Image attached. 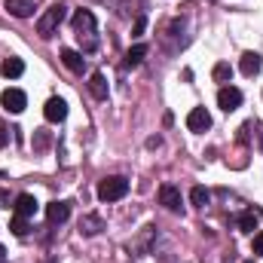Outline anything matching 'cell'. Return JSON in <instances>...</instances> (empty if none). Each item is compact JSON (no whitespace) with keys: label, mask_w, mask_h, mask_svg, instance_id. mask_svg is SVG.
Returning <instances> with one entry per match:
<instances>
[{"label":"cell","mask_w":263,"mask_h":263,"mask_svg":"<svg viewBox=\"0 0 263 263\" xmlns=\"http://www.w3.org/2000/svg\"><path fill=\"white\" fill-rule=\"evenodd\" d=\"M239 230H242V233H254V230H257V217H254L251 211L239 214Z\"/></svg>","instance_id":"ac0fdd59"},{"label":"cell","mask_w":263,"mask_h":263,"mask_svg":"<svg viewBox=\"0 0 263 263\" xmlns=\"http://www.w3.org/2000/svg\"><path fill=\"white\" fill-rule=\"evenodd\" d=\"M159 202L168 208V211H181V190L175 184H162L159 187Z\"/></svg>","instance_id":"52a82bcc"},{"label":"cell","mask_w":263,"mask_h":263,"mask_svg":"<svg viewBox=\"0 0 263 263\" xmlns=\"http://www.w3.org/2000/svg\"><path fill=\"white\" fill-rule=\"evenodd\" d=\"M3 9L15 18H28L34 15V0H3Z\"/></svg>","instance_id":"30bf717a"},{"label":"cell","mask_w":263,"mask_h":263,"mask_svg":"<svg viewBox=\"0 0 263 263\" xmlns=\"http://www.w3.org/2000/svg\"><path fill=\"white\" fill-rule=\"evenodd\" d=\"M0 257H3V248H0Z\"/></svg>","instance_id":"4316f807"},{"label":"cell","mask_w":263,"mask_h":263,"mask_svg":"<svg viewBox=\"0 0 263 263\" xmlns=\"http://www.w3.org/2000/svg\"><path fill=\"white\" fill-rule=\"evenodd\" d=\"M144 28H147V18H144V15H138V18H135V28H132V31H135V37H141V34H144Z\"/></svg>","instance_id":"603a6c76"},{"label":"cell","mask_w":263,"mask_h":263,"mask_svg":"<svg viewBox=\"0 0 263 263\" xmlns=\"http://www.w3.org/2000/svg\"><path fill=\"white\" fill-rule=\"evenodd\" d=\"M248 263H254V260H248Z\"/></svg>","instance_id":"83f0119b"},{"label":"cell","mask_w":263,"mask_h":263,"mask_svg":"<svg viewBox=\"0 0 263 263\" xmlns=\"http://www.w3.org/2000/svg\"><path fill=\"white\" fill-rule=\"evenodd\" d=\"M43 117H46V123H62L67 117V104L62 98H49L46 107H43Z\"/></svg>","instance_id":"ba28073f"},{"label":"cell","mask_w":263,"mask_h":263,"mask_svg":"<svg viewBox=\"0 0 263 263\" xmlns=\"http://www.w3.org/2000/svg\"><path fill=\"white\" fill-rule=\"evenodd\" d=\"M70 25H73V31H77V37L83 40L86 37V52H92L95 46H98V40H95V15L89 12V9H80L73 18H70Z\"/></svg>","instance_id":"6da1fadb"},{"label":"cell","mask_w":263,"mask_h":263,"mask_svg":"<svg viewBox=\"0 0 263 263\" xmlns=\"http://www.w3.org/2000/svg\"><path fill=\"white\" fill-rule=\"evenodd\" d=\"M208 199H211V193H208L205 187H193V190H190V202L199 205V208H205V205H208Z\"/></svg>","instance_id":"d6986e66"},{"label":"cell","mask_w":263,"mask_h":263,"mask_svg":"<svg viewBox=\"0 0 263 263\" xmlns=\"http://www.w3.org/2000/svg\"><path fill=\"white\" fill-rule=\"evenodd\" d=\"M126 193H129V181L120 178V175L104 178L101 187H98V199H101V202H117V199H123Z\"/></svg>","instance_id":"3957f363"},{"label":"cell","mask_w":263,"mask_h":263,"mask_svg":"<svg viewBox=\"0 0 263 263\" xmlns=\"http://www.w3.org/2000/svg\"><path fill=\"white\" fill-rule=\"evenodd\" d=\"M0 73H3L6 80H15V77H22V73H25V62H22V59H15V55H9V59H3Z\"/></svg>","instance_id":"4fadbf2b"},{"label":"cell","mask_w":263,"mask_h":263,"mask_svg":"<svg viewBox=\"0 0 263 263\" xmlns=\"http://www.w3.org/2000/svg\"><path fill=\"white\" fill-rule=\"evenodd\" d=\"M239 70H242L245 77H254V73L260 70V55H257V52H245L242 62H239Z\"/></svg>","instance_id":"9a60e30c"},{"label":"cell","mask_w":263,"mask_h":263,"mask_svg":"<svg viewBox=\"0 0 263 263\" xmlns=\"http://www.w3.org/2000/svg\"><path fill=\"white\" fill-rule=\"evenodd\" d=\"M187 129L190 132H208L211 129V117H208L205 107H193V110L187 114Z\"/></svg>","instance_id":"8992f818"},{"label":"cell","mask_w":263,"mask_h":263,"mask_svg":"<svg viewBox=\"0 0 263 263\" xmlns=\"http://www.w3.org/2000/svg\"><path fill=\"white\" fill-rule=\"evenodd\" d=\"M62 62H65V67L73 70V73H83V67H86V59H83L77 49H62Z\"/></svg>","instance_id":"5bb4252c"},{"label":"cell","mask_w":263,"mask_h":263,"mask_svg":"<svg viewBox=\"0 0 263 263\" xmlns=\"http://www.w3.org/2000/svg\"><path fill=\"white\" fill-rule=\"evenodd\" d=\"M144 55H147V46H144V43H138V46H132L129 52H126V65H141V59H144Z\"/></svg>","instance_id":"e0dca14e"},{"label":"cell","mask_w":263,"mask_h":263,"mask_svg":"<svg viewBox=\"0 0 263 263\" xmlns=\"http://www.w3.org/2000/svg\"><path fill=\"white\" fill-rule=\"evenodd\" d=\"M12 211H15L18 217H34V214H37V199L31 196V193H18Z\"/></svg>","instance_id":"9c48e42d"},{"label":"cell","mask_w":263,"mask_h":263,"mask_svg":"<svg viewBox=\"0 0 263 263\" xmlns=\"http://www.w3.org/2000/svg\"><path fill=\"white\" fill-rule=\"evenodd\" d=\"M217 104H220V110H236L239 104H242V92L236 89V86H223L220 92H217Z\"/></svg>","instance_id":"5b68a950"},{"label":"cell","mask_w":263,"mask_h":263,"mask_svg":"<svg viewBox=\"0 0 263 263\" xmlns=\"http://www.w3.org/2000/svg\"><path fill=\"white\" fill-rule=\"evenodd\" d=\"M65 18H67V6H62V3L49 6V9L40 15V22H37V34H40V37H52Z\"/></svg>","instance_id":"7a4b0ae2"},{"label":"cell","mask_w":263,"mask_h":263,"mask_svg":"<svg viewBox=\"0 0 263 263\" xmlns=\"http://www.w3.org/2000/svg\"><path fill=\"white\" fill-rule=\"evenodd\" d=\"M101 217H95V214H89V217H83L80 220V233H86V236H95V233H101Z\"/></svg>","instance_id":"2e32d148"},{"label":"cell","mask_w":263,"mask_h":263,"mask_svg":"<svg viewBox=\"0 0 263 263\" xmlns=\"http://www.w3.org/2000/svg\"><path fill=\"white\" fill-rule=\"evenodd\" d=\"M254 254H263V230L254 236Z\"/></svg>","instance_id":"cb8c5ba5"},{"label":"cell","mask_w":263,"mask_h":263,"mask_svg":"<svg viewBox=\"0 0 263 263\" xmlns=\"http://www.w3.org/2000/svg\"><path fill=\"white\" fill-rule=\"evenodd\" d=\"M89 92H92L98 101H104V98H107V77H104L101 70H95V73L89 77Z\"/></svg>","instance_id":"7c38bea8"},{"label":"cell","mask_w":263,"mask_h":263,"mask_svg":"<svg viewBox=\"0 0 263 263\" xmlns=\"http://www.w3.org/2000/svg\"><path fill=\"white\" fill-rule=\"evenodd\" d=\"M260 147H263V123H260Z\"/></svg>","instance_id":"484cf974"},{"label":"cell","mask_w":263,"mask_h":263,"mask_svg":"<svg viewBox=\"0 0 263 263\" xmlns=\"http://www.w3.org/2000/svg\"><path fill=\"white\" fill-rule=\"evenodd\" d=\"M31 144H34V150H37V153H40V150H46V147H49V132H46V129H37V132H34V141H31Z\"/></svg>","instance_id":"44dd1931"},{"label":"cell","mask_w":263,"mask_h":263,"mask_svg":"<svg viewBox=\"0 0 263 263\" xmlns=\"http://www.w3.org/2000/svg\"><path fill=\"white\" fill-rule=\"evenodd\" d=\"M9 230H12L15 236H25V233H28V217H18V214H15L12 223H9Z\"/></svg>","instance_id":"7402d4cb"},{"label":"cell","mask_w":263,"mask_h":263,"mask_svg":"<svg viewBox=\"0 0 263 263\" xmlns=\"http://www.w3.org/2000/svg\"><path fill=\"white\" fill-rule=\"evenodd\" d=\"M67 217H70V205L67 202H49L46 205V220L55 227V223H65Z\"/></svg>","instance_id":"8fae6325"},{"label":"cell","mask_w":263,"mask_h":263,"mask_svg":"<svg viewBox=\"0 0 263 263\" xmlns=\"http://www.w3.org/2000/svg\"><path fill=\"white\" fill-rule=\"evenodd\" d=\"M9 144V132H6V126H0V147H6Z\"/></svg>","instance_id":"d4e9b609"},{"label":"cell","mask_w":263,"mask_h":263,"mask_svg":"<svg viewBox=\"0 0 263 263\" xmlns=\"http://www.w3.org/2000/svg\"><path fill=\"white\" fill-rule=\"evenodd\" d=\"M211 73H214V80H217V83H230L233 67L227 65V62H220V65H214V70H211Z\"/></svg>","instance_id":"ffe728a7"},{"label":"cell","mask_w":263,"mask_h":263,"mask_svg":"<svg viewBox=\"0 0 263 263\" xmlns=\"http://www.w3.org/2000/svg\"><path fill=\"white\" fill-rule=\"evenodd\" d=\"M0 104H3L9 114H22V110L28 107V95H25L22 89H3V95H0Z\"/></svg>","instance_id":"277c9868"}]
</instances>
